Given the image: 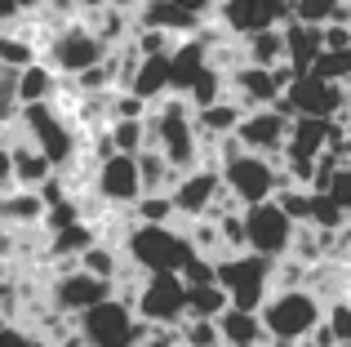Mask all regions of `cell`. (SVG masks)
Listing matches in <instances>:
<instances>
[{
    "mask_svg": "<svg viewBox=\"0 0 351 347\" xmlns=\"http://www.w3.org/2000/svg\"><path fill=\"white\" fill-rule=\"evenodd\" d=\"M329 116H293L289 121V139H285L280 160H298V165H316L329 147Z\"/></svg>",
    "mask_w": 351,
    "mask_h": 347,
    "instance_id": "obj_16",
    "label": "cell"
},
{
    "mask_svg": "<svg viewBox=\"0 0 351 347\" xmlns=\"http://www.w3.org/2000/svg\"><path fill=\"white\" fill-rule=\"evenodd\" d=\"M134 27H160V32H169V36L182 40V36L200 32V14L182 9L178 0H147V5L134 14Z\"/></svg>",
    "mask_w": 351,
    "mask_h": 347,
    "instance_id": "obj_18",
    "label": "cell"
},
{
    "mask_svg": "<svg viewBox=\"0 0 351 347\" xmlns=\"http://www.w3.org/2000/svg\"><path fill=\"white\" fill-rule=\"evenodd\" d=\"M311 71L325 80H338V85H351V45L347 49H320V58L311 62Z\"/></svg>",
    "mask_w": 351,
    "mask_h": 347,
    "instance_id": "obj_33",
    "label": "cell"
},
{
    "mask_svg": "<svg viewBox=\"0 0 351 347\" xmlns=\"http://www.w3.org/2000/svg\"><path fill=\"white\" fill-rule=\"evenodd\" d=\"M218 330H223V343L227 347H245V343H267V330H263V316L249 312V307H227L218 316Z\"/></svg>",
    "mask_w": 351,
    "mask_h": 347,
    "instance_id": "obj_24",
    "label": "cell"
},
{
    "mask_svg": "<svg viewBox=\"0 0 351 347\" xmlns=\"http://www.w3.org/2000/svg\"><path fill=\"white\" fill-rule=\"evenodd\" d=\"M289 121L293 116L285 112L280 103H267V107H249L236 125V143L245 152H258V156H271L280 160L285 139H289Z\"/></svg>",
    "mask_w": 351,
    "mask_h": 347,
    "instance_id": "obj_10",
    "label": "cell"
},
{
    "mask_svg": "<svg viewBox=\"0 0 351 347\" xmlns=\"http://www.w3.org/2000/svg\"><path fill=\"white\" fill-rule=\"evenodd\" d=\"M129 214H134V223H178V205L169 191H143L129 205Z\"/></svg>",
    "mask_w": 351,
    "mask_h": 347,
    "instance_id": "obj_30",
    "label": "cell"
},
{
    "mask_svg": "<svg viewBox=\"0 0 351 347\" xmlns=\"http://www.w3.org/2000/svg\"><path fill=\"white\" fill-rule=\"evenodd\" d=\"M271 263L276 259H263V254H254V250L223 254V259H218V285L227 289L232 307H249V312L263 307V298L271 294Z\"/></svg>",
    "mask_w": 351,
    "mask_h": 347,
    "instance_id": "obj_5",
    "label": "cell"
},
{
    "mask_svg": "<svg viewBox=\"0 0 351 347\" xmlns=\"http://www.w3.org/2000/svg\"><path fill=\"white\" fill-rule=\"evenodd\" d=\"M9 156H14V182H18V187H40L45 178H53V174H58V169H53V160L45 156V152L27 139V134L9 143Z\"/></svg>",
    "mask_w": 351,
    "mask_h": 347,
    "instance_id": "obj_21",
    "label": "cell"
},
{
    "mask_svg": "<svg viewBox=\"0 0 351 347\" xmlns=\"http://www.w3.org/2000/svg\"><path fill=\"white\" fill-rule=\"evenodd\" d=\"M40 53L58 76H80L85 67L103 62L107 53H112V45H107L89 23H58L49 32V40H45Z\"/></svg>",
    "mask_w": 351,
    "mask_h": 347,
    "instance_id": "obj_4",
    "label": "cell"
},
{
    "mask_svg": "<svg viewBox=\"0 0 351 347\" xmlns=\"http://www.w3.org/2000/svg\"><path fill=\"white\" fill-rule=\"evenodd\" d=\"M293 80V67L280 62V67H258V62H240V67L227 71V94L240 98L245 107H267L280 103L285 85Z\"/></svg>",
    "mask_w": 351,
    "mask_h": 347,
    "instance_id": "obj_12",
    "label": "cell"
},
{
    "mask_svg": "<svg viewBox=\"0 0 351 347\" xmlns=\"http://www.w3.org/2000/svg\"><path fill=\"white\" fill-rule=\"evenodd\" d=\"M245 62H258V67H280L285 62V27H267V32L245 36Z\"/></svg>",
    "mask_w": 351,
    "mask_h": 347,
    "instance_id": "obj_26",
    "label": "cell"
},
{
    "mask_svg": "<svg viewBox=\"0 0 351 347\" xmlns=\"http://www.w3.org/2000/svg\"><path fill=\"white\" fill-rule=\"evenodd\" d=\"M76 330H80V339H85V347H143L152 339L156 325H147L125 298L112 294V298H103V303H94L89 312H80Z\"/></svg>",
    "mask_w": 351,
    "mask_h": 347,
    "instance_id": "obj_3",
    "label": "cell"
},
{
    "mask_svg": "<svg viewBox=\"0 0 351 347\" xmlns=\"http://www.w3.org/2000/svg\"><path fill=\"white\" fill-rule=\"evenodd\" d=\"M112 5H116V9H125V14H138L147 0H112Z\"/></svg>",
    "mask_w": 351,
    "mask_h": 347,
    "instance_id": "obj_44",
    "label": "cell"
},
{
    "mask_svg": "<svg viewBox=\"0 0 351 347\" xmlns=\"http://www.w3.org/2000/svg\"><path fill=\"white\" fill-rule=\"evenodd\" d=\"M218 227H223V245H227V254H240V250H249L245 209H232V214H223V218H218Z\"/></svg>",
    "mask_w": 351,
    "mask_h": 347,
    "instance_id": "obj_38",
    "label": "cell"
},
{
    "mask_svg": "<svg viewBox=\"0 0 351 347\" xmlns=\"http://www.w3.org/2000/svg\"><path fill=\"white\" fill-rule=\"evenodd\" d=\"M36 58H40V45L27 32H0V62L5 67H27Z\"/></svg>",
    "mask_w": 351,
    "mask_h": 347,
    "instance_id": "obj_31",
    "label": "cell"
},
{
    "mask_svg": "<svg viewBox=\"0 0 351 347\" xmlns=\"http://www.w3.org/2000/svg\"><path fill=\"white\" fill-rule=\"evenodd\" d=\"M129 89H134L138 98H147V103H160V98L169 94V53H143Z\"/></svg>",
    "mask_w": 351,
    "mask_h": 347,
    "instance_id": "obj_23",
    "label": "cell"
},
{
    "mask_svg": "<svg viewBox=\"0 0 351 347\" xmlns=\"http://www.w3.org/2000/svg\"><path fill=\"white\" fill-rule=\"evenodd\" d=\"M138 178H143V191H173L178 169L169 165V156L160 147H143L138 152Z\"/></svg>",
    "mask_w": 351,
    "mask_h": 347,
    "instance_id": "obj_25",
    "label": "cell"
},
{
    "mask_svg": "<svg viewBox=\"0 0 351 347\" xmlns=\"http://www.w3.org/2000/svg\"><path fill=\"white\" fill-rule=\"evenodd\" d=\"M187 285H209V280H218V259H205V254H191L187 263H182L178 272Z\"/></svg>",
    "mask_w": 351,
    "mask_h": 347,
    "instance_id": "obj_39",
    "label": "cell"
},
{
    "mask_svg": "<svg viewBox=\"0 0 351 347\" xmlns=\"http://www.w3.org/2000/svg\"><path fill=\"white\" fill-rule=\"evenodd\" d=\"M280 107L289 116H343L351 107V85H338V80H325L316 71H293V80L285 85Z\"/></svg>",
    "mask_w": 351,
    "mask_h": 347,
    "instance_id": "obj_7",
    "label": "cell"
},
{
    "mask_svg": "<svg viewBox=\"0 0 351 347\" xmlns=\"http://www.w3.org/2000/svg\"><path fill=\"white\" fill-rule=\"evenodd\" d=\"M245 112H249V107L240 103V98H232V94H223L218 103H209V107H196V134H200V143L214 147V143L232 139Z\"/></svg>",
    "mask_w": 351,
    "mask_h": 347,
    "instance_id": "obj_17",
    "label": "cell"
},
{
    "mask_svg": "<svg viewBox=\"0 0 351 347\" xmlns=\"http://www.w3.org/2000/svg\"><path fill=\"white\" fill-rule=\"evenodd\" d=\"M263 330L271 343H298L325 321V298L311 285H293V289H271L258 307Z\"/></svg>",
    "mask_w": 351,
    "mask_h": 347,
    "instance_id": "obj_1",
    "label": "cell"
},
{
    "mask_svg": "<svg viewBox=\"0 0 351 347\" xmlns=\"http://www.w3.org/2000/svg\"><path fill=\"white\" fill-rule=\"evenodd\" d=\"M227 307H232V298H227V289L218 285V280H209V285H187V316H209V321H218Z\"/></svg>",
    "mask_w": 351,
    "mask_h": 347,
    "instance_id": "obj_28",
    "label": "cell"
},
{
    "mask_svg": "<svg viewBox=\"0 0 351 347\" xmlns=\"http://www.w3.org/2000/svg\"><path fill=\"white\" fill-rule=\"evenodd\" d=\"M307 272H311V263L293 259V254H280V259L271 263V289H293V285H307Z\"/></svg>",
    "mask_w": 351,
    "mask_h": 347,
    "instance_id": "obj_34",
    "label": "cell"
},
{
    "mask_svg": "<svg viewBox=\"0 0 351 347\" xmlns=\"http://www.w3.org/2000/svg\"><path fill=\"white\" fill-rule=\"evenodd\" d=\"M76 5L85 9V14H94V9H107V5H112V0H76Z\"/></svg>",
    "mask_w": 351,
    "mask_h": 347,
    "instance_id": "obj_45",
    "label": "cell"
},
{
    "mask_svg": "<svg viewBox=\"0 0 351 347\" xmlns=\"http://www.w3.org/2000/svg\"><path fill=\"white\" fill-rule=\"evenodd\" d=\"M325 191L347 209V218H351V160H347V165H338V174L329 178V187H325Z\"/></svg>",
    "mask_w": 351,
    "mask_h": 347,
    "instance_id": "obj_40",
    "label": "cell"
},
{
    "mask_svg": "<svg viewBox=\"0 0 351 347\" xmlns=\"http://www.w3.org/2000/svg\"><path fill=\"white\" fill-rule=\"evenodd\" d=\"M116 285L103 276H94V272L76 267V272H58V276H49V307L62 316H71L76 321L80 312H89L94 303H103V298H112Z\"/></svg>",
    "mask_w": 351,
    "mask_h": 347,
    "instance_id": "obj_11",
    "label": "cell"
},
{
    "mask_svg": "<svg viewBox=\"0 0 351 347\" xmlns=\"http://www.w3.org/2000/svg\"><path fill=\"white\" fill-rule=\"evenodd\" d=\"M94 191L107 200L112 209H129L143 196V178H138V156L129 152H112L94 165Z\"/></svg>",
    "mask_w": 351,
    "mask_h": 347,
    "instance_id": "obj_15",
    "label": "cell"
},
{
    "mask_svg": "<svg viewBox=\"0 0 351 347\" xmlns=\"http://www.w3.org/2000/svg\"><path fill=\"white\" fill-rule=\"evenodd\" d=\"M343 116H351V107H347V112H343Z\"/></svg>",
    "mask_w": 351,
    "mask_h": 347,
    "instance_id": "obj_47",
    "label": "cell"
},
{
    "mask_svg": "<svg viewBox=\"0 0 351 347\" xmlns=\"http://www.w3.org/2000/svg\"><path fill=\"white\" fill-rule=\"evenodd\" d=\"M107 134H112V147L116 152H129V156H138V152L152 143L147 116H116V121H107Z\"/></svg>",
    "mask_w": 351,
    "mask_h": 347,
    "instance_id": "obj_27",
    "label": "cell"
},
{
    "mask_svg": "<svg viewBox=\"0 0 351 347\" xmlns=\"http://www.w3.org/2000/svg\"><path fill=\"white\" fill-rule=\"evenodd\" d=\"M45 214H49V205H45V196L36 187L0 191V223L14 227V232H23V227H45Z\"/></svg>",
    "mask_w": 351,
    "mask_h": 347,
    "instance_id": "obj_19",
    "label": "cell"
},
{
    "mask_svg": "<svg viewBox=\"0 0 351 347\" xmlns=\"http://www.w3.org/2000/svg\"><path fill=\"white\" fill-rule=\"evenodd\" d=\"M178 339H182V347H227L218 321H209V316H182Z\"/></svg>",
    "mask_w": 351,
    "mask_h": 347,
    "instance_id": "obj_32",
    "label": "cell"
},
{
    "mask_svg": "<svg viewBox=\"0 0 351 347\" xmlns=\"http://www.w3.org/2000/svg\"><path fill=\"white\" fill-rule=\"evenodd\" d=\"M293 218L280 209V200H258V205H245V232H249V250L263 254V259H280L293 245Z\"/></svg>",
    "mask_w": 351,
    "mask_h": 347,
    "instance_id": "obj_9",
    "label": "cell"
},
{
    "mask_svg": "<svg viewBox=\"0 0 351 347\" xmlns=\"http://www.w3.org/2000/svg\"><path fill=\"white\" fill-rule=\"evenodd\" d=\"M120 250L138 272H182V263L196 254L187 232L173 223H134Z\"/></svg>",
    "mask_w": 351,
    "mask_h": 347,
    "instance_id": "obj_2",
    "label": "cell"
},
{
    "mask_svg": "<svg viewBox=\"0 0 351 347\" xmlns=\"http://www.w3.org/2000/svg\"><path fill=\"white\" fill-rule=\"evenodd\" d=\"M276 200H280V209L293 218V223H311V187H302V182H289V187L276 191Z\"/></svg>",
    "mask_w": 351,
    "mask_h": 347,
    "instance_id": "obj_36",
    "label": "cell"
},
{
    "mask_svg": "<svg viewBox=\"0 0 351 347\" xmlns=\"http://www.w3.org/2000/svg\"><path fill=\"white\" fill-rule=\"evenodd\" d=\"M293 18V0H218V23L232 36H254L267 27H285Z\"/></svg>",
    "mask_w": 351,
    "mask_h": 347,
    "instance_id": "obj_13",
    "label": "cell"
},
{
    "mask_svg": "<svg viewBox=\"0 0 351 347\" xmlns=\"http://www.w3.org/2000/svg\"><path fill=\"white\" fill-rule=\"evenodd\" d=\"M45 0H0V27L5 23H18L23 14H32V9H40Z\"/></svg>",
    "mask_w": 351,
    "mask_h": 347,
    "instance_id": "obj_41",
    "label": "cell"
},
{
    "mask_svg": "<svg viewBox=\"0 0 351 347\" xmlns=\"http://www.w3.org/2000/svg\"><path fill=\"white\" fill-rule=\"evenodd\" d=\"M178 5H182V9H191V14H200V18H205L209 9H218V0H178Z\"/></svg>",
    "mask_w": 351,
    "mask_h": 347,
    "instance_id": "obj_43",
    "label": "cell"
},
{
    "mask_svg": "<svg viewBox=\"0 0 351 347\" xmlns=\"http://www.w3.org/2000/svg\"><path fill=\"white\" fill-rule=\"evenodd\" d=\"M187 241H191V250L196 254H205V259H223L227 254V245H223V227H218V218H187Z\"/></svg>",
    "mask_w": 351,
    "mask_h": 347,
    "instance_id": "obj_29",
    "label": "cell"
},
{
    "mask_svg": "<svg viewBox=\"0 0 351 347\" xmlns=\"http://www.w3.org/2000/svg\"><path fill=\"white\" fill-rule=\"evenodd\" d=\"M289 347H320V343H311V339H298V343H289Z\"/></svg>",
    "mask_w": 351,
    "mask_h": 347,
    "instance_id": "obj_46",
    "label": "cell"
},
{
    "mask_svg": "<svg viewBox=\"0 0 351 347\" xmlns=\"http://www.w3.org/2000/svg\"><path fill=\"white\" fill-rule=\"evenodd\" d=\"M311 223L325 227V232H338V227L347 223V209L338 205L329 191H311Z\"/></svg>",
    "mask_w": 351,
    "mask_h": 347,
    "instance_id": "obj_35",
    "label": "cell"
},
{
    "mask_svg": "<svg viewBox=\"0 0 351 347\" xmlns=\"http://www.w3.org/2000/svg\"><path fill=\"white\" fill-rule=\"evenodd\" d=\"M134 312L147 325H182L187 316V280L178 272H143L134 294Z\"/></svg>",
    "mask_w": 351,
    "mask_h": 347,
    "instance_id": "obj_8",
    "label": "cell"
},
{
    "mask_svg": "<svg viewBox=\"0 0 351 347\" xmlns=\"http://www.w3.org/2000/svg\"><path fill=\"white\" fill-rule=\"evenodd\" d=\"M58 71L49 67L45 58H36V62H27V67H18V103H53L58 98Z\"/></svg>",
    "mask_w": 351,
    "mask_h": 347,
    "instance_id": "obj_22",
    "label": "cell"
},
{
    "mask_svg": "<svg viewBox=\"0 0 351 347\" xmlns=\"http://www.w3.org/2000/svg\"><path fill=\"white\" fill-rule=\"evenodd\" d=\"M325 325L334 330L338 347H351V298H334V303H325Z\"/></svg>",
    "mask_w": 351,
    "mask_h": 347,
    "instance_id": "obj_37",
    "label": "cell"
},
{
    "mask_svg": "<svg viewBox=\"0 0 351 347\" xmlns=\"http://www.w3.org/2000/svg\"><path fill=\"white\" fill-rule=\"evenodd\" d=\"M218 169H223V187L232 191L240 205H258V200L276 196V178H280V169H276L271 156L232 147L223 160H218Z\"/></svg>",
    "mask_w": 351,
    "mask_h": 347,
    "instance_id": "obj_6",
    "label": "cell"
},
{
    "mask_svg": "<svg viewBox=\"0 0 351 347\" xmlns=\"http://www.w3.org/2000/svg\"><path fill=\"white\" fill-rule=\"evenodd\" d=\"M325 49V27L316 23H302V18H289L285 23V62L293 71H311V62L320 58Z\"/></svg>",
    "mask_w": 351,
    "mask_h": 347,
    "instance_id": "obj_20",
    "label": "cell"
},
{
    "mask_svg": "<svg viewBox=\"0 0 351 347\" xmlns=\"http://www.w3.org/2000/svg\"><path fill=\"white\" fill-rule=\"evenodd\" d=\"M169 196H173V205H178L182 223H187V218H205L209 205L223 196V169H218L214 160H200L196 169L178 174V182H173Z\"/></svg>",
    "mask_w": 351,
    "mask_h": 347,
    "instance_id": "obj_14",
    "label": "cell"
},
{
    "mask_svg": "<svg viewBox=\"0 0 351 347\" xmlns=\"http://www.w3.org/2000/svg\"><path fill=\"white\" fill-rule=\"evenodd\" d=\"M18 254V236H14V227H5L0 223V267H9V259Z\"/></svg>",
    "mask_w": 351,
    "mask_h": 347,
    "instance_id": "obj_42",
    "label": "cell"
}]
</instances>
